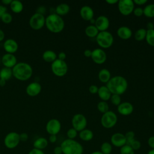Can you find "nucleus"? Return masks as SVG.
I'll list each match as a JSON object with an SVG mask.
<instances>
[{
  "label": "nucleus",
  "instance_id": "obj_39",
  "mask_svg": "<svg viewBox=\"0 0 154 154\" xmlns=\"http://www.w3.org/2000/svg\"><path fill=\"white\" fill-rule=\"evenodd\" d=\"M1 19L3 23H4L5 24H8L11 22V21L13 20V17L10 13L6 12L1 16Z\"/></svg>",
  "mask_w": 154,
  "mask_h": 154
},
{
  "label": "nucleus",
  "instance_id": "obj_41",
  "mask_svg": "<svg viewBox=\"0 0 154 154\" xmlns=\"http://www.w3.org/2000/svg\"><path fill=\"white\" fill-rule=\"evenodd\" d=\"M130 146L135 151V150H137L140 149V147L141 146V142L139 140H137L135 139L134 140V141L131 144Z\"/></svg>",
  "mask_w": 154,
  "mask_h": 154
},
{
  "label": "nucleus",
  "instance_id": "obj_15",
  "mask_svg": "<svg viewBox=\"0 0 154 154\" xmlns=\"http://www.w3.org/2000/svg\"><path fill=\"white\" fill-rule=\"evenodd\" d=\"M94 25L99 32L107 31L109 26V20L106 16L101 15L95 19Z\"/></svg>",
  "mask_w": 154,
  "mask_h": 154
},
{
  "label": "nucleus",
  "instance_id": "obj_47",
  "mask_svg": "<svg viewBox=\"0 0 154 154\" xmlns=\"http://www.w3.org/2000/svg\"><path fill=\"white\" fill-rule=\"evenodd\" d=\"M36 13L44 15V14L46 13V8H45V7H43V6L39 7L37 8V10Z\"/></svg>",
  "mask_w": 154,
  "mask_h": 154
},
{
  "label": "nucleus",
  "instance_id": "obj_27",
  "mask_svg": "<svg viewBox=\"0 0 154 154\" xmlns=\"http://www.w3.org/2000/svg\"><path fill=\"white\" fill-rule=\"evenodd\" d=\"M48 145V141L46 138L44 137H40L36 139L34 143L33 146L34 148L39 149V150H43L45 149Z\"/></svg>",
  "mask_w": 154,
  "mask_h": 154
},
{
  "label": "nucleus",
  "instance_id": "obj_11",
  "mask_svg": "<svg viewBox=\"0 0 154 154\" xmlns=\"http://www.w3.org/2000/svg\"><path fill=\"white\" fill-rule=\"evenodd\" d=\"M134 3L132 0H120L118 2V9L123 16L131 14L134 9Z\"/></svg>",
  "mask_w": 154,
  "mask_h": 154
},
{
  "label": "nucleus",
  "instance_id": "obj_52",
  "mask_svg": "<svg viewBox=\"0 0 154 154\" xmlns=\"http://www.w3.org/2000/svg\"><path fill=\"white\" fill-rule=\"evenodd\" d=\"M57 140V135H50V136L49 137V141L51 143H54L55 142H56Z\"/></svg>",
  "mask_w": 154,
  "mask_h": 154
},
{
  "label": "nucleus",
  "instance_id": "obj_16",
  "mask_svg": "<svg viewBox=\"0 0 154 154\" xmlns=\"http://www.w3.org/2000/svg\"><path fill=\"white\" fill-rule=\"evenodd\" d=\"M1 61L4 67L12 69L17 63L16 56L12 54H5L1 58Z\"/></svg>",
  "mask_w": 154,
  "mask_h": 154
},
{
  "label": "nucleus",
  "instance_id": "obj_9",
  "mask_svg": "<svg viewBox=\"0 0 154 154\" xmlns=\"http://www.w3.org/2000/svg\"><path fill=\"white\" fill-rule=\"evenodd\" d=\"M19 134L16 132H10L6 135L4 143L5 147L10 149L16 147L20 143Z\"/></svg>",
  "mask_w": 154,
  "mask_h": 154
},
{
  "label": "nucleus",
  "instance_id": "obj_33",
  "mask_svg": "<svg viewBox=\"0 0 154 154\" xmlns=\"http://www.w3.org/2000/svg\"><path fill=\"white\" fill-rule=\"evenodd\" d=\"M112 150V146L107 141L103 142L100 146V152L103 154H111Z\"/></svg>",
  "mask_w": 154,
  "mask_h": 154
},
{
  "label": "nucleus",
  "instance_id": "obj_31",
  "mask_svg": "<svg viewBox=\"0 0 154 154\" xmlns=\"http://www.w3.org/2000/svg\"><path fill=\"white\" fill-rule=\"evenodd\" d=\"M143 14L147 17H154V4H149L143 8Z\"/></svg>",
  "mask_w": 154,
  "mask_h": 154
},
{
  "label": "nucleus",
  "instance_id": "obj_1",
  "mask_svg": "<svg viewBox=\"0 0 154 154\" xmlns=\"http://www.w3.org/2000/svg\"><path fill=\"white\" fill-rule=\"evenodd\" d=\"M107 88L111 94L121 95L125 93L128 88V81L122 76L117 75L111 77L109 81L106 83Z\"/></svg>",
  "mask_w": 154,
  "mask_h": 154
},
{
  "label": "nucleus",
  "instance_id": "obj_6",
  "mask_svg": "<svg viewBox=\"0 0 154 154\" xmlns=\"http://www.w3.org/2000/svg\"><path fill=\"white\" fill-rule=\"evenodd\" d=\"M117 122V116L116 114L112 111H108L102 114L100 119L102 126L106 129L113 128Z\"/></svg>",
  "mask_w": 154,
  "mask_h": 154
},
{
  "label": "nucleus",
  "instance_id": "obj_23",
  "mask_svg": "<svg viewBox=\"0 0 154 154\" xmlns=\"http://www.w3.org/2000/svg\"><path fill=\"white\" fill-rule=\"evenodd\" d=\"M69 11L70 7L66 3H61L58 4L55 9V13L60 16L66 15L69 12Z\"/></svg>",
  "mask_w": 154,
  "mask_h": 154
},
{
  "label": "nucleus",
  "instance_id": "obj_14",
  "mask_svg": "<svg viewBox=\"0 0 154 154\" xmlns=\"http://www.w3.org/2000/svg\"><path fill=\"white\" fill-rule=\"evenodd\" d=\"M111 144L112 146L116 147H122L126 144V140L125 134L120 132L113 134L110 138Z\"/></svg>",
  "mask_w": 154,
  "mask_h": 154
},
{
  "label": "nucleus",
  "instance_id": "obj_55",
  "mask_svg": "<svg viewBox=\"0 0 154 154\" xmlns=\"http://www.w3.org/2000/svg\"><path fill=\"white\" fill-rule=\"evenodd\" d=\"M5 38V34L4 32V31L0 29V42L2 41Z\"/></svg>",
  "mask_w": 154,
  "mask_h": 154
},
{
  "label": "nucleus",
  "instance_id": "obj_12",
  "mask_svg": "<svg viewBox=\"0 0 154 154\" xmlns=\"http://www.w3.org/2000/svg\"><path fill=\"white\" fill-rule=\"evenodd\" d=\"M60 122L57 119L49 120L46 125V131L49 135H57L61 130Z\"/></svg>",
  "mask_w": 154,
  "mask_h": 154
},
{
  "label": "nucleus",
  "instance_id": "obj_53",
  "mask_svg": "<svg viewBox=\"0 0 154 154\" xmlns=\"http://www.w3.org/2000/svg\"><path fill=\"white\" fill-rule=\"evenodd\" d=\"M91 53H92V51H91L90 49H87L84 51V55L85 57H91Z\"/></svg>",
  "mask_w": 154,
  "mask_h": 154
},
{
  "label": "nucleus",
  "instance_id": "obj_25",
  "mask_svg": "<svg viewBox=\"0 0 154 154\" xmlns=\"http://www.w3.org/2000/svg\"><path fill=\"white\" fill-rule=\"evenodd\" d=\"M42 58L45 61L52 63L57 59V55L52 50H47L43 52Z\"/></svg>",
  "mask_w": 154,
  "mask_h": 154
},
{
  "label": "nucleus",
  "instance_id": "obj_3",
  "mask_svg": "<svg viewBox=\"0 0 154 154\" xmlns=\"http://www.w3.org/2000/svg\"><path fill=\"white\" fill-rule=\"evenodd\" d=\"M45 25L49 31L59 33L64 29L65 23L61 16L56 13H51L45 18Z\"/></svg>",
  "mask_w": 154,
  "mask_h": 154
},
{
  "label": "nucleus",
  "instance_id": "obj_50",
  "mask_svg": "<svg viewBox=\"0 0 154 154\" xmlns=\"http://www.w3.org/2000/svg\"><path fill=\"white\" fill-rule=\"evenodd\" d=\"M54 154H62L63 152H62V149L60 146H57L54 149Z\"/></svg>",
  "mask_w": 154,
  "mask_h": 154
},
{
  "label": "nucleus",
  "instance_id": "obj_42",
  "mask_svg": "<svg viewBox=\"0 0 154 154\" xmlns=\"http://www.w3.org/2000/svg\"><path fill=\"white\" fill-rule=\"evenodd\" d=\"M133 13L135 16L140 17L143 14V8H142L141 7H140L134 8Z\"/></svg>",
  "mask_w": 154,
  "mask_h": 154
},
{
  "label": "nucleus",
  "instance_id": "obj_28",
  "mask_svg": "<svg viewBox=\"0 0 154 154\" xmlns=\"http://www.w3.org/2000/svg\"><path fill=\"white\" fill-rule=\"evenodd\" d=\"M10 6L11 11L14 13H19L23 9V5L22 2L18 0L12 1Z\"/></svg>",
  "mask_w": 154,
  "mask_h": 154
},
{
  "label": "nucleus",
  "instance_id": "obj_26",
  "mask_svg": "<svg viewBox=\"0 0 154 154\" xmlns=\"http://www.w3.org/2000/svg\"><path fill=\"white\" fill-rule=\"evenodd\" d=\"M111 73L106 69H101L98 73V78L102 83H107L111 79Z\"/></svg>",
  "mask_w": 154,
  "mask_h": 154
},
{
  "label": "nucleus",
  "instance_id": "obj_54",
  "mask_svg": "<svg viewBox=\"0 0 154 154\" xmlns=\"http://www.w3.org/2000/svg\"><path fill=\"white\" fill-rule=\"evenodd\" d=\"M146 26H147V29H154V25L152 22H149L147 23L146 25Z\"/></svg>",
  "mask_w": 154,
  "mask_h": 154
},
{
  "label": "nucleus",
  "instance_id": "obj_30",
  "mask_svg": "<svg viewBox=\"0 0 154 154\" xmlns=\"http://www.w3.org/2000/svg\"><path fill=\"white\" fill-rule=\"evenodd\" d=\"M12 76V69L4 67L0 70V79H4L6 81L10 79Z\"/></svg>",
  "mask_w": 154,
  "mask_h": 154
},
{
  "label": "nucleus",
  "instance_id": "obj_2",
  "mask_svg": "<svg viewBox=\"0 0 154 154\" xmlns=\"http://www.w3.org/2000/svg\"><path fill=\"white\" fill-rule=\"evenodd\" d=\"M32 68L28 63L20 62L17 63L13 68V76L19 81H26L32 75Z\"/></svg>",
  "mask_w": 154,
  "mask_h": 154
},
{
  "label": "nucleus",
  "instance_id": "obj_10",
  "mask_svg": "<svg viewBox=\"0 0 154 154\" xmlns=\"http://www.w3.org/2000/svg\"><path fill=\"white\" fill-rule=\"evenodd\" d=\"M29 24L34 30L41 29L45 25V17L44 15L35 13L31 17Z\"/></svg>",
  "mask_w": 154,
  "mask_h": 154
},
{
  "label": "nucleus",
  "instance_id": "obj_56",
  "mask_svg": "<svg viewBox=\"0 0 154 154\" xmlns=\"http://www.w3.org/2000/svg\"><path fill=\"white\" fill-rule=\"evenodd\" d=\"M106 3L111 5V4H115L116 3H118L119 1L118 0H106Z\"/></svg>",
  "mask_w": 154,
  "mask_h": 154
},
{
  "label": "nucleus",
  "instance_id": "obj_43",
  "mask_svg": "<svg viewBox=\"0 0 154 154\" xmlns=\"http://www.w3.org/2000/svg\"><path fill=\"white\" fill-rule=\"evenodd\" d=\"M98 89H99V87L96 85L93 84V85H91L89 87L88 90H89V92L90 93H91V94H96V93H97Z\"/></svg>",
  "mask_w": 154,
  "mask_h": 154
},
{
  "label": "nucleus",
  "instance_id": "obj_51",
  "mask_svg": "<svg viewBox=\"0 0 154 154\" xmlns=\"http://www.w3.org/2000/svg\"><path fill=\"white\" fill-rule=\"evenodd\" d=\"M6 12H7V8L3 5H0V18Z\"/></svg>",
  "mask_w": 154,
  "mask_h": 154
},
{
  "label": "nucleus",
  "instance_id": "obj_49",
  "mask_svg": "<svg viewBox=\"0 0 154 154\" xmlns=\"http://www.w3.org/2000/svg\"><path fill=\"white\" fill-rule=\"evenodd\" d=\"M66 58V54L65 52H60L58 54V59L61 60H63L64 61V60Z\"/></svg>",
  "mask_w": 154,
  "mask_h": 154
},
{
  "label": "nucleus",
  "instance_id": "obj_4",
  "mask_svg": "<svg viewBox=\"0 0 154 154\" xmlns=\"http://www.w3.org/2000/svg\"><path fill=\"white\" fill-rule=\"evenodd\" d=\"M63 154H82L83 146L75 140L66 139L60 144Z\"/></svg>",
  "mask_w": 154,
  "mask_h": 154
},
{
  "label": "nucleus",
  "instance_id": "obj_46",
  "mask_svg": "<svg viewBox=\"0 0 154 154\" xmlns=\"http://www.w3.org/2000/svg\"><path fill=\"white\" fill-rule=\"evenodd\" d=\"M28 154H45V153L42 150L33 148L32 150H31L29 152Z\"/></svg>",
  "mask_w": 154,
  "mask_h": 154
},
{
  "label": "nucleus",
  "instance_id": "obj_24",
  "mask_svg": "<svg viewBox=\"0 0 154 154\" xmlns=\"http://www.w3.org/2000/svg\"><path fill=\"white\" fill-rule=\"evenodd\" d=\"M79 137L80 139L82 141H89L93 139L94 137V134L91 130L85 128L79 132Z\"/></svg>",
  "mask_w": 154,
  "mask_h": 154
},
{
  "label": "nucleus",
  "instance_id": "obj_58",
  "mask_svg": "<svg viewBox=\"0 0 154 154\" xmlns=\"http://www.w3.org/2000/svg\"><path fill=\"white\" fill-rule=\"evenodd\" d=\"M5 83H6V81L5 80L0 79V86L1 87H4L5 85Z\"/></svg>",
  "mask_w": 154,
  "mask_h": 154
},
{
  "label": "nucleus",
  "instance_id": "obj_13",
  "mask_svg": "<svg viewBox=\"0 0 154 154\" xmlns=\"http://www.w3.org/2000/svg\"><path fill=\"white\" fill-rule=\"evenodd\" d=\"M91 58L97 64H102L106 60V54L101 48H96L92 51Z\"/></svg>",
  "mask_w": 154,
  "mask_h": 154
},
{
  "label": "nucleus",
  "instance_id": "obj_18",
  "mask_svg": "<svg viewBox=\"0 0 154 154\" xmlns=\"http://www.w3.org/2000/svg\"><path fill=\"white\" fill-rule=\"evenodd\" d=\"M117 111L121 115L129 116L132 113L134 106L129 102H123L117 106Z\"/></svg>",
  "mask_w": 154,
  "mask_h": 154
},
{
  "label": "nucleus",
  "instance_id": "obj_59",
  "mask_svg": "<svg viewBox=\"0 0 154 154\" xmlns=\"http://www.w3.org/2000/svg\"><path fill=\"white\" fill-rule=\"evenodd\" d=\"M90 154H103L100 151H94L91 152Z\"/></svg>",
  "mask_w": 154,
  "mask_h": 154
},
{
  "label": "nucleus",
  "instance_id": "obj_19",
  "mask_svg": "<svg viewBox=\"0 0 154 154\" xmlns=\"http://www.w3.org/2000/svg\"><path fill=\"white\" fill-rule=\"evenodd\" d=\"M18 47L19 46L16 41L12 38H8L6 40L3 44L4 49L8 54H13L17 51Z\"/></svg>",
  "mask_w": 154,
  "mask_h": 154
},
{
  "label": "nucleus",
  "instance_id": "obj_32",
  "mask_svg": "<svg viewBox=\"0 0 154 154\" xmlns=\"http://www.w3.org/2000/svg\"><path fill=\"white\" fill-rule=\"evenodd\" d=\"M147 30L144 28H139L137 29L134 34L135 39L137 41H142L146 38Z\"/></svg>",
  "mask_w": 154,
  "mask_h": 154
},
{
  "label": "nucleus",
  "instance_id": "obj_34",
  "mask_svg": "<svg viewBox=\"0 0 154 154\" xmlns=\"http://www.w3.org/2000/svg\"><path fill=\"white\" fill-rule=\"evenodd\" d=\"M145 40H146L148 45L152 46H154V29H147Z\"/></svg>",
  "mask_w": 154,
  "mask_h": 154
},
{
  "label": "nucleus",
  "instance_id": "obj_8",
  "mask_svg": "<svg viewBox=\"0 0 154 154\" xmlns=\"http://www.w3.org/2000/svg\"><path fill=\"white\" fill-rule=\"evenodd\" d=\"M72 128L76 129L78 132H80L86 128L87 120L85 116L80 113L75 114L72 119Z\"/></svg>",
  "mask_w": 154,
  "mask_h": 154
},
{
  "label": "nucleus",
  "instance_id": "obj_29",
  "mask_svg": "<svg viewBox=\"0 0 154 154\" xmlns=\"http://www.w3.org/2000/svg\"><path fill=\"white\" fill-rule=\"evenodd\" d=\"M99 32V30L94 25H89L85 29V33L86 35L90 38L96 37Z\"/></svg>",
  "mask_w": 154,
  "mask_h": 154
},
{
  "label": "nucleus",
  "instance_id": "obj_38",
  "mask_svg": "<svg viewBox=\"0 0 154 154\" xmlns=\"http://www.w3.org/2000/svg\"><path fill=\"white\" fill-rule=\"evenodd\" d=\"M66 135L68 139L75 140L78 135V131L73 128L69 129L66 132Z\"/></svg>",
  "mask_w": 154,
  "mask_h": 154
},
{
  "label": "nucleus",
  "instance_id": "obj_7",
  "mask_svg": "<svg viewBox=\"0 0 154 154\" xmlns=\"http://www.w3.org/2000/svg\"><path fill=\"white\" fill-rule=\"evenodd\" d=\"M51 70L55 76L61 77L67 73L68 66L65 61L57 58L51 63Z\"/></svg>",
  "mask_w": 154,
  "mask_h": 154
},
{
  "label": "nucleus",
  "instance_id": "obj_21",
  "mask_svg": "<svg viewBox=\"0 0 154 154\" xmlns=\"http://www.w3.org/2000/svg\"><path fill=\"white\" fill-rule=\"evenodd\" d=\"M117 35L122 40H128L132 35V30L126 26H122L117 30Z\"/></svg>",
  "mask_w": 154,
  "mask_h": 154
},
{
  "label": "nucleus",
  "instance_id": "obj_17",
  "mask_svg": "<svg viewBox=\"0 0 154 154\" xmlns=\"http://www.w3.org/2000/svg\"><path fill=\"white\" fill-rule=\"evenodd\" d=\"M42 90L41 85L37 82H33L29 84L26 88V94L31 97L37 96Z\"/></svg>",
  "mask_w": 154,
  "mask_h": 154
},
{
  "label": "nucleus",
  "instance_id": "obj_5",
  "mask_svg": "<svg viewBox=\"0 0 154 154\" xmlns=\"http://www.w3.org/2000/svg\"><path fill=\"white\" fill-rule=\"evenodd\" d=\"M96 40L100 48L106 49L113 44L114 37L112 34L108 31H100L96 37Z\"/></svg>",
  "mask_w": 154,
  "mask_h": 154
},
{
  "label": "nucleus",
  "instance_id": "obj_36",
  "mask_svg": "<svg viewBox=\"0 0 154 154\" xmlns=\"http://www.w3.org/2000/svg\"><path fill=\"white\" fill-rule=\"evenodd\" d=\"M120 154H135V151L130 146L125 144L120 147Z\"/></svg>",
  "mask_w": 154,
  "mask_h": 154
},
{
  "label": "nucleus",
  "instance_id": "obj_48",
  "mask_svg": "<svg viewBox=\"0 0 154 154\" xmlns=\"http://www.w3.org/2000/svg\"><path fill=\"white\" fill-rule=\"evenodd\" d=\"M133 1H134V4H137V5H144L147 2V0H134Z\"/></svg>",
  "mask_w": 154,
  "mask_h": 154
},
{
  "label": "nucleus",
  "instance_id": "obj_57",
  "mask_svg": "<svg viewBox=\"0 0 154 154\" xmlns=\"http://www.w3.org/2000/svg\"><path fill=\"white\" fill-rule=\"evenodd\" d=\"M11 1H12V0H2L1 2L3 4V5H10Z\"/></svg>",
  "mask_w": 154,
  "mask_h": 154
},
{
  "label": "nucleus",
  "instance_id": "obj_22",
  "mask_svg": "<svg viewBox=\"0 0 154 154\" xmlns=\"http://www.w3.org/2000/svg\"><path fill=\"white\" fill-rule=\"evenodd\" d=\"M97 94L99 97V98L103 100L106 102L107 100L110 99V97L112 95L111 93L109 90V89L107 88L105 85H102L100 86L97 91Z\"/></svg>",
  "mask_w": 154,
  "mask_h": 154
},
{
  "label": "nucleus",
  "instance_id": "obj_37",
  "mask_svg": "<svg viewBox=\"0 0 154 154\" xmlns=\"http://www.w3.org/2000/svg\"><path fill=\"white\" fill-rule=\"evenodd\" d=\"M125 136L126 137V144L129 146L131 145V144L134 141V140H135V133L132 131H128L125 134Z\"/></svg>",
  "mask_w": 154,
  "mask_h": 154
},
{
  "label": "nucleus",
  "instance_id": "obj_60",
  "mask_svg": "<svg viewBox=\"0 0 154 154\" xmlns=\"http://www.w3.org/2000/svg\"><path fill=\"white\" fill-rule=\"evenodd\" d=\"M147 154H154V149H150Z\"/></svg>",
  "mask_w": 154,
  "mask_h": 154
},
{
  "label": "nucleus",
  "instance_id": "obj_44",
  "mask_svg": "<svg viewBox=\"0 0 154 154\" xmlns=\"http://www.w3.org/2000/svg\"><path fill=\"white\" fill-rule=\"evenodd\" d=\"M19 138H20V141L25 142L28 139V134H26L25 132H23V133H21L20 134H19Z\"/></svg>",
  "mask_w": 154,
  "mask_h": 154
},
{
  "label": "nucleus",
  "instance_id": "obj_20",
  "mask_svg": "<svg viewBox=\"0 0 154 154\" xmlns=\"http://www.w3.org/2000/svg\"><path fill=\"white\" fill-rule=\"evenodd\" d=\"M80 16L82 19L86 21H90L94 17V11L93 8L88 5H84L80 9Z\"/></svg>",
  "mask_w": 154,
  "mask_h": 154
},
{
  "label": "nucleus",
  "instance_id": "obj_35",
  "mask_svg": "<svg viewBox=\"0 0 154 154\" xmlns=\"http://www.w3.org/2000/svg\"><path fill=\"white\" fill-rule=\"evenodd\" d=\"M97 108L99 112L104 114L109 111V105L106 102L102 100L98 102Z\"/></svg>",
  "mask_w": 154,
  "mask_h": 154
},
{
  "label": "nucleus",
  "instance_id": "obj_45",
  "mask_svg": "<svg viewBox=\"0 0 154 154\" xmlns=\"http://www.w3.org/2000/svg\"><path fill=\"white\" fill-rule=\"evenodd\" d=\"M147 144L151 149H154V136H151L148 138Z\"/></svg>",
  "mask_w": 154,
  "mask_h": 154
},
{
  "label": "nucleus",
  "instance_id": "obj_40",
  "mask_svg": "<svg viewBox=\"0 0 154 154\" xmlns=\"http://www.w3.org/2000/svg\"><path fill=\"white\" fill-rule=\"evenodd\" d=\"M110 100L111 102L116 105V106H118L121 103V97L120 95L118 94H112L111 97H110Z\"/></svg>",
  "mask_w": 154,
  "mask_h": 154
}]
</instances>
